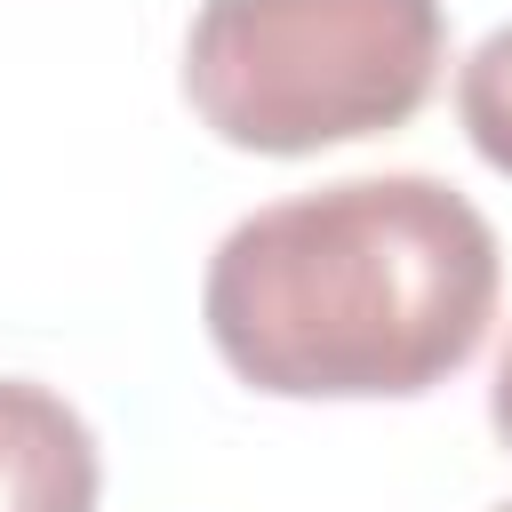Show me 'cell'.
Masks as SVG:
<instances>
[{
	"label": "cell",
	"mask_w": 512,
	"mask_h": 512,
	"mask_svg": "<svg viewBox=\"0 0 512 512\" xmlns=\"http://www.w3.org/2000/svg\"><path fill=\"white\" fill-rule=\"evenodd\" d=\"M496 232L440 176H344L272 200L208 256L200 320L272 400H416L496 320Z\"/></svg>",
	"instance_id": "obj_1"
},
{
	"label": "cell",
	"mask_w": 512,
	"mask_h": 512,
	"mask_svg": "<svg viewBox=\"0 0 512 512\" xmlns=\"http://www.w3.org/2000/svg\"><path fill=\"white\" fill-rule=\"evenodd\" d=\"M440 64V0H200L184 96L224 144L304 160L408 128Z\"/></svg>",
	"instance_id": "obj_2"
},
{
	"label": "cell",
	"mask_w": 512,
	"mask_h": 512,
	"mask_svg": "<svg viewBox=\"0 0 512 512\" xmlns=\"http://www.w3.org/2000/svg\"><path fill=\"white\" fill-rule=\"evenodd\" d=\"M96 432L48 384L0 376V512H96Z\"/></svg>",
	"instance_id": "obj_3"
},
{
	"label": "cell",
	"mask_w": 512,
	"mask_h": 512,
	"mask_svg": "<svg viewBox=\"0 0 512 512\" xmlns=\"http://www.w3.org/2000/svg\"><path fill=\"white\" fill-rule=\"evenodd\" d=\"M456 120H464L472 152H480L496 176H512V24L488 32V40L464 56V72H456Z\"/></svg>",
	"instance_id": "obj_4"
},
{
	"label": "cell",
	"mask_w": 512,
	"mask_h": 512,
	"mask_svg": "<svg viewBox=\"0 0 512 512\" xmlns=\"http://www.w3.org/2000/svg\"><path fill=\"white\" fill-rule=\"evenodd\" d=\"M488 416H496V432H504V448H512V344H504V368H496V392H488Z\"/></svg>",
	"instance_id": "obj_5"
},
{
	"label": "cell",
	"mask_w": 512,
	"mask_h": 512,
	"mask_svg": "<svg viewBox=\"0 0 512 512\" xmlns=\"http://www.w3.org/2000/svg\"><path fill=\"white\" fill-rule=\"evenodd\" d=\"M496 512H512V504H496Z\"/></svg>",
	"instance_id": "obj_6"
}]
</instances>
